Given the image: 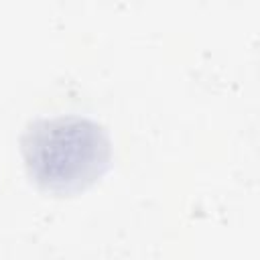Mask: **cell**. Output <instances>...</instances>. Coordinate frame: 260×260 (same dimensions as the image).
Wrapping results in <instances>:
<instances>
[{
	"instance_id": "obj_1",
	"label": "cell",
	"mask_w": 260,
	"mask_h": 260,
	"mask_svg": "<svg viewBox=\"0 0 260 260\" xmlns=\"http://www.w3.org/2000/svg\"><path fill=\"white\" fill-rule=\"evenodd\" d=\"M28 177L51 193H77L110 167L112 144L98 122L83 116L39 118L20 138Z\"/></svg>"
}]
</instances>
